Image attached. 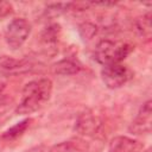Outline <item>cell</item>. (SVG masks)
Segmentation results:
<instances>
[{"label": "cell", "instance_id": "cell-1", "mask_svg": "<svg viewBox=\"0 0 152 152\" xmlns=\"http://www.w3.org/2000/svg\"><path fill=\"white\" fill-rule=\"evenodd\" d=\"M52 82L49 78H38L25 84L21 100L15 108L17 114L26 115L40 109L51 97Z\"/></svg>", "mask_w": 152, "mask_h": 152}, {"label": "cell", "instance_id": "cell-2", "mask_svg": "<svg viewBox=\"0 0 152 152\" xmlns=\"http://www.w3.org/2000/svg\"><path fill=\"white\" fill-rule=\"evenodd\" d=\"M132 51L133 46L127 43H115L109 39H102L95 46L94 58L101 65L121 63Z\"/></svg>", "mask_w": 152, "mask_h": 152}, {"label": "cell", "instance_id": "cell-3", "mask_svg": "<svg viewBox=\"0 0 152 152\" xmlns=\"http://www.w3.org/2000/svg\"><path fill=\"white\" fill-rule=\"evenodd\" d=\"M31 28V24L25 18H15L10 21L5 31V40L7 45L13 50L21 48L28 38Z\"/></svg>", "mask_w": 152, "mask_h": 152}, {"label": "cell", "instance_id": "cell-4", "mask_svg": "<svg viewBox=\"0 0 152 152\" xmlns=\"http://www.w3.org/2000/svg\"><path fill=\"white\" fill-rule=\"evenodd\" d=\"M133 76L132 70L122 63H113L103 65L101 70V78L104 86L109 89H118L126 84Z\"/></svg>", "mask_w": 152, "mask_h": 152}, {"label": "cell", "instance_id": "cell-5", "mask_svg": "<svg viewBox=\"0 0 152 152\" xmlns=\"http://www.w3.org/2000/svg\"><path fill=\"white\" fill-rule=\"evenodd\" d=\"M102 150V140L95 138L77 137L53 145L49 152H99Z\"/></svg>", "mask_w": 152, "mask_h": 152}, {"label": "cell", "instance_id": "cell-6", "mask_svg": "<svg viewBox=\"0 0 152 152\" xmlns=\"http://www.w3.org/2000/svg\"><path fill=\"white\" fill-rule=\"evenodd\" d=\"M103 126V120L100 114L89 109L81 113L75 122V131L80 137L83 138H95L101 132Z\"/></svg>", "mask_w": 152, "mask_h": 152}, {"label": "cell", "instance_id": "cell-7", "mask_svg": "<svg viewBox=\"0 0 152 152\" xmlns=\"http://www.w3.org/2000/svg\"><path fill=\"white\" fill-rule=\"evenodd\" d=\"M152 128V101L147 100L139 109L135 119L128 127V131L134 135L150 134Z\"/></svg>", "mask_w": 152, "mask_h": 152}, {"label": "cell", "instance_id": "cell-8", "mask_svg": "<svg viewBox=\"0 0 152 152\" xmlns=\"http://www.w3.org/2000/svg\"><path fill=\"white\" fill-rule=\"evenodd\" d=\"M34 64L28 59H15L10 56L0 57V74L4 75H20L31 71Z\"/></svg>", "mask_w": 152, "mask_h": 152}, {"label": "cell", "instance_id": "cell-9", "mask_svg": "<svg viewBox=\"0 0 152 152\" xmlns=\"http://www.w3.org/2000/svg\"><path fill=\"white\" fill-rule=\"evenodd\" d=\"M108 152H146L144 151V144L137 139L118 135L114 137L108 146Z\"/></svg>", "mask_w": 152, "mask_h": 152}, {"label": "cell", "instance_id": "cell-10", "mask_svg": "<svg viewBox=\"0 0 152 152\" xmlns=\"http://www.w3.org/2000/svg\"><path fill=\"white\" fill-rule=\"evenodd\" d=\"M80 70H81V65L76 61L70 59V58L61 59L52 65V71L55 74L62 75V76L75 75L77 72H80Z\"/></svg>", "mask_w": 152, "mask_h": 152}, {"label": "cell", "instance_id": "cell-11", "mask_svg": "<svg viewBox=\"0 0 152 152\" xmlns=\"http://www.w3.org/2000/svg\"><path fill=\"white\" fill-rule=\"evenodd\" d=\"M134 27L139 37L142 38L145 42H150L152 37V25H151V13H146L134 21Z\"/></svg>", "mask_w": 152, "mask_h": 152}, {"label": "cell", "instance_id": "cell-12", "mask_svg": "<svg viewBox=\"0 0 152 152\" xmlns=\"http://www.w3.org/2000/svg\"><path fill=\"white\" fill-rule=\"evenodd\" d=\"M31 119H25L20 122H17L14 126H12L11 128H8L7 131H5L2 134H1V139L5 140V141H12V140H15L18 139L19 137H21L25 131L30 127V124H31Z\"/></svg>", "mask_w": 152, "mask_h": 152}, {"label": "cell", "instance_id": "cell-13", "mask_svg": "<svg viewBox=\"0 0 152 152\" xmlns=\"http://www.w3.org/2000/svg\"><path fill=\"white\" fill-rule=\"evenodd\" d=\"M61 26L58 24H51L45 27L40 34V42L45 45H55L61 37Z\"/></svg>", "mask_w": 152, "mask_h": 152}, {"label": "cell", "instance_id": "cell-14", "mask_svg": "<svg viewBox=\"0 0 152 152\" xmlns=\"http://www.w3.org/2000/svg\"><path fill=\"white\" fill-rule=\"evenodd\" d=\"M78 32L83 40H91L97 33V26L93 23H83L78 27Z\"/></svg>", "mask_w": 152, "mask_h": 152}, {"label": "cell", "instance_id": "cell-15", "mask_svg": "<svg viewBox=\"0 0 152 152\" xmlns=\"http://www.w3.org/2000/svg\"><path fill=\"white\" fill-rule=\"evenodd\" d=\"M68 8H70V2H68V4H62V2H59V4H52V5H49L46 7L45 13L48 15H50V17L53 18V17H57V15L62 14L63 12L68 11Z\"/></svg>", "mask_w": 152, "mask_h": 152}, {"label": "cell", "instance_id": "cell-16", "mask_svg": "<svg viewBox=\"0 0 152 152\" xmlns=\"http://www.w3.org/2000/svg\"><path fill=\"white\" fill-rule=\"evenodd\" d=\"M12 4L7 1H0V19H4L7 15H10L12 13Z\"/></svg>", "mask_w": 152, "mask_h": 152}, {"label": "cell", "instance_id": "cell-17", "mask_svg": "<svg viewBox=\"0 0 152 152\" xmlns=\"http://www.w3.org/2000/svg\"><path fill=\"white\" fill-rule=\"evenodd\" d=\"M4 89H5V84L2 82H0V95H1V93H2Z\"/></svg>", "mask_w": 152, "mask_h": 152}]
</instances>
